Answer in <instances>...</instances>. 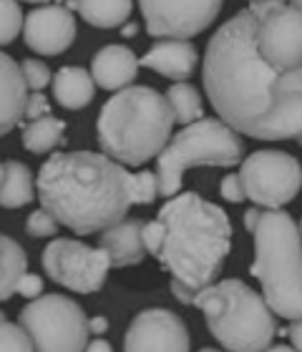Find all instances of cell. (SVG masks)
I'll list each match as a JSON object with an SVG mask.
<instances>
[{
  "mask_svg": "<svg viewBox=\"0 0 302 352\" xmlns=\"http://www.w3.org/2000/svg\"><path fill=\"white\" fill-rule=\"evenodd\" d=\"M202 81L219 121L259 141L300 139L302 71L277 74L255 48V18L244 8L209 38Z\"/></svg>",
  "mask_w": 302,
  "mask_h": 352,
  "instance_id": "obj_1",
  "label": "cell"
},
{
  "mask_svg": "<svg viewBox=\"0 0 302 352\" xmlns=\"http://www.w3.org/2000/svg\"><path fill=\"white\" fill-rule=\"evenodd\" d=\"M23 3H48V0H23Z\"/></svg>",
  "mask_w": 302,
  "mask_h": 352,
  "instance_id": "obj_40",
  "label": "cell"
},
{
  "mask_svg": "<svg viewBox=\"0 0 302 352\" xmlns=\"http://www.w3.org/2000/svg\"><path fill=\"white\" fill-rule=\"evenodd\" d=\"M18 66H21V76L23 81H25V88H30V91H43L51 83V68L45 66L43 60L25 58Z\"/></svg>",
  "mask_w": 302,
  "mask_h": 352,
  "instance_id": "obj_28",
  "label": "cell"
},
{
  "mask_svg": "<svg viewBox=\"0 0 302 352\" xmlns=\"http://www.w3.org/2000/svg\"><path fill=\"white\" fill-rule=\"evenodd\" d=\"M292 338V342H295V347L292 350L295 352H300V332H302V327H300V320H292V324H290V330H285Z\"/></svg>",
  "mask_w": 302,
  "mask_h": 352,
  "instance_id": "obj_34",
  "label": "cell"
},
{
  "mask_svg": "<svg viewBox=\"0 0 302 352\" xmlns=\"http://www.w3.org/2000/svg\"><path fill=\"white\" fill-rule=\"evenodd\" d=\"M89 74L94 78V86L103 88V91H121L136 81L139 58L133 56L129 45L109 43L94 56Z\"/></svg>",
  "mask_w": 302,
  "mask_h": 352,
  "instance_id": "obj_15",
  "label": "cell"
},
{
  "mask_svg": "<svg viewBox=\"0 0 302 352\" xmlns=\"http://www.w3.org/2000/svg\"><path fill=\"white\" fill-rule=\"evenodd\" d=\"M15 294H21L25 300H38L43 294V279L38 274H30L25 272L21 279H18V287H15Z\"/></svg>",
  "mask_w": 302,
  "mask_h": 352,
  "instance_id": "obj_31",
  "label": "cell"
},
{
  "mask_svg": "<svg viewBox=\"0 0 302 352\" xmlns=\"http://www.w3.org/2000/svg\"><path fill=\"white\" fill-rule=\"evenodd\" d=\"M83 352H114V350H111V345L106 342V340L98 338V340H94L91 345H86V350Z\"/></svg>",
  "mask_w": 302,
  "mask_h": 352,
  "instance_id": "obj_35",
  "label": "cell"
},
{
  "mask_svg": "<svg viewBox=\"0 0 302 352\" xmlns=\"http://www.w3.org/2000/svg\"><path fill=\"white\" fill-rule=\"evenodd\" d=\"M28 272V254L10 236L0 234V302L15 294L18 279Z\"/></svg>",
  "mask_w": 302,
  "mask_h": 352,
  "instance_id": "obj_22",
  "label": "cell"
},
{
  "mask_svg": "<svg viewBox=\"0 0 302 352\" xmlns=\"http://www.w3.org/2000/svg\"><path fill=\"white\" fill-rule=\"evenodd\" d=\"M224 0H139L149 36L189 41L204 33L219 15Z\"/></svg>",
  "mask_w": 302,
  "mask_h": 352,
  "instance_id": "obj_12",
  "label": "cell"
},
{
  "mask_svg": "<svg viewBox=\"0 0 302 352\" xmlns=\"http://www.w3.org/2000/svg\"><path fill=\"white\" fill-rule=\"evenodd\" d=\"M156 197H159V186H156L154 171L129 174V199H131V204H151Z\"/></svg>",
  "mask_w": 302,
  "mask_h": 352,
  "instance_id": "obj_26",
  "label": "cell"
},
{
  "mask_svg": "<svg viewBox=\"0 0 302 352\" xmlns=\"http://www.w3.org/2000/svg\"><path fill=\"white\" fill-rule=\"evenodd\" d=\"M23 116L28 118V121H38V118H43V116H51V103H48L43 91H33V94L28 96Z\"/></svg>",
  "mask_w": 302,
  "mask_h": 352,
  "instance_id": "obj_30",
  "label": "cell"
},
{
  "mask_svg": "<svg viewBox=\"0 0 302 352\" xmlns=\"http://www.w3.org/2000/svg\"><path fill=\"white\" fill-rule=\"evenodd\" d=\"M58 232V221L53 219L45 209H36L30 212V217L25 219V234L36 236V239H43V236H53Z\"/></svg>",
  "mask_w": 302,
  "mask_h": 352,
  "instance_id": "obj_29",
  "label": "cell"
},
{
  "mask_svg": "<svg viewBox=\"0 0 302 352\" xmlns=\"http://www.w3.org/2000/svg\"><path fill=\"white\" fill-rule=\"evenodd\" d=\"M144 219H121L114 227L103 229L98 236V250L109 257L111 267H131L144 262L147 250L141 239Z\"/></svg>",
  "mask_w": 302,
  "mask_h": 352,
  "instance_id": "obj_17",
  "label": "cell"
},
{
  "mask_svg": "<svg viewBox=\"0 0 302 352\" xmlns=\"http://www.w3.org/2000/svg\"><path fill=\"white\" fill-rule=\"evenodd\" d=\"M41 209L76 234H98L124 219L129 171L96 151H58L41 164L36 179Z\"/></svg>",
  "mask_w": 302,
  "mask_h": 352,
  "instance_id": "obj_3",
  "label": "cell"
},
{
  "mask_svg": "<svg viewBox=\"0 0 302 352\" xmlns=\"http://www.w3.org/2000/svg\"><path fill=\"white\" fill-rule=\"evenodd\" d=\"M194 307L204 312L206 327L229 352H265L277 335V317L262 294L242 279H222L194 294Z\"/></svg>",
  "mask_w": 302,
  "mask_h": 352,
  "instance_id": "obj_6",
  "label": "cell"
},
{
  "mask_svg": "<svg viewBox=\"0 0 302 352\" xmlns=\"http://www.w3.org/2000/svg\"><path fill=\"white\" fill-rule=\"evenodd\" d=\"M222 197L227 199V201H232V204H239V201H244V191H242V184H239V176L237 174H227L224 179H222Z\"/></svg>",
  "mask_w": 302,
  "mask_h": 352,
  "instance_id": "obj_32",
  "label": "cell"
},
{
  "mask_svg": "<svg viewBox=\"0 0 302 352\" xmlns=\"http://www.w3.org/2000/svg\"><path fill=\"white\" fill-rule=\"evenodd\" d=\"M166 103L171 109V116H174V124H194L204 118V101H202L199 91L192 86V83H174V86L166 88Z\"/></svg>",
  "mask_w": 302,
  "mask_h": 352,
  "instance_id": "obj_24",
  "label": "cell"
},
{
  "mask_svg": "<svg viewBox=\"0 0 302 352\" xmlns=\"http://www.w3.org/2000/svg\"><path fill=\"white\" fill-rule=\"evenodd\" d=\"M66 8L71 13L78 10L94 28H116L129 21L133 0H68Z\"/></svg>",
  "mask_w": 302,
  "mask_h": 352,
  "instance_id": "obj_21",
  "label": "cell"
},
{
  "mask_svg": "<svg viewBox=\"0 0 302 352\" xmlns=\"http://www.w3.org/2000/svg\"><path fill=\"white\" fill-rule=\"evenodd\" d=\"M244 227L255 239L250 272L262 285V300L272 315H302V239L300 224L282 209H247Z\"/></svg>",
  "mask_w": 302,
  "mask_h": 352,
  "instance_id": "obj_5",
  "label": "cell"
},
{
  "mask_svg": "<svg viewBox=\"0 0 302 352\" xmlns=\"http://www.w3.org/2000/svg\"><path fill=\"white\" fill-rule=\"evenodd\" d=\"M244 199L265 209H282L300 194L302 169L300 162L280 148H259L242 159L239 169Z\"/></svg>",
  "mask_w": 302,
  "mask_h": 352,
  "instance_id": "obj_9",
  "label": "cell"
},
{
  "mask_svg": "<svg viewBox=\"0 0 302 352\" xmlns=\"http://www.w3.org/2000/svg\"><path fill=\"white\" fill-rule=\"evenodd\" d=\"M36 197L33 174L23 162L10 159L3 164V182H0V206L3 209H21Z\"/></svg>",
  "mask_w": 302,
  "mask_h": 352,
  "instance_id": "obj_20",
  "label": "cell"
},
{
  "mask_svg": "<svg viewBox=\"0 0 302 352\" xmlns=\"http://www.w3.org/2000/svg\"><path fill=\"white\" fill-rule=\"evenodd\" d=\"M174 116L164 94L151 86H126L103 103L96 121L103 156L121 166H141L162 154Z\"/></svg>",
  "mask_w": 302,
  "mask_h": 352,
  "instance_id": "obj_4",
  "label": "cell"
},
{
  "mask_svg": "<svg viewBox=\"0 0 302 352\" xmlns=\"http://www.w3.org/2000/svg\"><path fill=\"white\" fill-rule=\"evenodd\" d=\"M144 250L171 274V294L192 305L194 294L217 279L232 250V221L222 206L197 191L171 197L154 221H144Z\"/></svg>",
  "mask_w": 302,
  "mask_h": 352,
  "instance_id": "obj_2",
  "label": "cell"
},
{
  "mask_svg": "<svg viewBox=\"0 0 302 352\" xmlns=\"http://www.w3.org/2000/svg\"><path fill=\"white\" fill-rule=\"evenodd\" d=\"M41 264L56 285L78 294L98 292L111 270L109 257L101 250H91L89 244L66 236H58L45 247Z\"/></svg>",
  "mask_w": 302,
  "mask_h": 352,
  "instance_id": "obj_11",
  "label": "cell"
},
{
  "mask_svg": "<svg viewBox=\"0 0 302 352\" xmlns=\"http://www.w3.org/2000/svg\"><path fill=\"white\" fill-rule=\"evenodd\" d=\"M21 330L33 352H83L89 345V317L66 294H41L21 309Z\"/></svg>",
  "mask_w": 302,
  "mask_h": 352,
  "instance_id": "obj_8",
  "label": "cell"
},
{
  "mask_svg": "<svg viewBox=\"0 0 302 352\" xmlns=\"http://www.w3.org/2000/svg\"><path fill=\"white\" fill-rule=\"evenodd\" d=\"M96 96L94 78L81 66H63L53 76V98L68 111L86 109Z\"/></svg>",
  "mask_w": 302,
  "mask_h": 352,
  "instance_id": "obj_19",
  "label": "cell"
},
{
  "mask_svg": "<svg viewBox=\"0 0 302 352\" xmlns=\"http://www.w3.org/2000/svg\"><path fill=\"white\" fill-rule=\"evenodd\" d=\"M255 18V48L259 58L277 74L300 71L302 15L288 3H250Z\"/></svg>",
  "mask_w": 302,
  "mask_h": 352,
  "instance_id": "obj_10",
  "label": "cell"
},
{
  "mask_svg": "<svg viewBox=\"0 0 302 352\" xmlns=\"http://www.w3.org/2000/svg\"><path fill=\"white\" fill-rule=\"evenodd\" d=\"M23 28V10L18 0H0V45L13 43Z\"/></svg>",
  "mask_w": 302,
  "mask_h": 352,
  "instance_id": "obj_25",
  "label": "cell"
},
{
  "mask_svg": "<svg viewBox=\"0 0 302 352\" xmlns=\"http://www.w3.org/2000/svg\"><path fill=\"white\" fill-rule=\"evenodd\" d=\"M121 33H124L126 38H133L136 33H139V28H136V23H129V25H126V28L121 30Z\"/></svg>",
  "mask_w": 302,
  "mask_h": 352,
  "instance_id": "obj_36",
  "label": "cell"
},
{
  "mask_svg": "<svg viewBox=\"0 0 302 352\" xmlns=\"http://www.w3.org/2000/svg\"><path fill=\"white\" fill-rule=\"evenodd\" d=\"M250 3H288V0H250Z\"/></svg>",
  "mask_w": 302,
  "mask_h": 352,
  "instance_id": "obj_38",
  "label": "cell"
},
{
  "mask_svg": "<svg viewBox=\"0 0 302 352\" xmlns=\"http://www.w3.org/2000/svg\"><path fill=\"white\" fill-rule=\"evenodd\" d=\"M23 41L41 56H61L76 41V18L66 3L38 6L23 18Z\"/></svg>",
  "mask_w": 302,
  "mask_h": 352,
  "instance_id": "obj_14",
  "label": "cell"
},
{
  "mask_svg": "<svg viewBox=\"0 0 302 352\" xmlns=\"http://www.w3.org/2000/svg\"><path fill=\"white\" fill-rule=\"evenodd\" d=\"M0 182H3V162H0Z\"/></svg>",
  "mask_w": 302,
  "mask_h": 352,
  "instance_id": "obj_41",
  "label": "cell"
},
{
  "mask_svg": "<svg viewBox=\"0 0 302 352\" xmlns=\"http://www.w3.org/2000/svg\"><path fill=\"white\" fill-rule=\"evenodd\" d=\"M103 332H109V320H106V317H91L89 335H98V338H101Z\"/></svg>",
  "mask_w": 302,
  "mask_h": 352,
  "instance_id": "obj_33",
  "label": "cell"
},
{
  "mask_svg": "<svg viewBox=\"0 0 302 352\" xmlns=\"http://www.w3.org/2000/svg\"><path fill=\"white\" fill-rule=\"evenodd\" d=\"M197 63H199V56L189 41H159L139 60V66L179 83H184L194 74Z\"/></svg>",
  "mask_w": 302,
  "mask_h": 352,
  "instance_id": "obj_16",
  "label": "cell"
},
{
  "mask_svg": "<svg viewBox=\"0 0 302 352\" xmlns=\"http://www.w3.org/2000/svg\"><path fill=\"white\" fill-rule=\"evenodd\" d=\"M0 352H33L28 335L21 330V324L3 320L0 322Z\"/></svg>",
  "mask_w": 302,
  "mask_h": 352,
  "instance_id": "obj_27",
  "label": "cell"
},
{
  "mask_svg": "<svg viewBox=\"0 0 302 352\" xmlns=\"http://www.w3.org/2000/svg\"><path fill=\"white\" fill-rule=\"evenodd\" d=\"M199 352H219V350H214V347H202Z\"/></svg>",
  "mask_w": 302,
  "mask_h": 352,
  "instance_id": "obj_39",
  "label": "cell"
},
{
  "mask_svg": "<svg viewBox=\"0 0 302 352\" xmlns=\"http://www.w3.org/2000/svg\"><path fill=\"white\" fill-rule=\"evenodd\" d=\"M244 156V144L219 118H199L182 131L156 156V186L162 197H177L184 174L194 166H237Z\"/></svg>",
  "mask_w": 302,
  "mask_h": 352,
  "instance_id": "obj_7",
  "label": "cell"
},
{
  "mask_svg": "<svg viewBox=\"0 0 302 352\" xmlns=\"http://www.w3.org/2000/svg\"><path fill=\"white\" fill-rule=\"evenodd\" d=\"M28 88L21 76V66L0 51V136H6L23 121Z\"/></svg>",
  "mask_w": 302,
  "mask_h": 352,
  "instance_id": "obj_18",
  "label": "cell"
},
{
  "mask_svg": "<svg viewBox=\"0 0 302 352\" xmlns=\"http://www.w3.org/2000/svg\"><path fill=\"white\" fill-rule=\"evenodd\" d=\"M265 352H295L292 347H288V345H270Z\"/></svg>",
  "mask_w": 302,
  "mask_h": 352,
  "instance_id": "obj_37",
  "label": "cell"
},
{
  "mask_svg": "<svg viewBox=\"0 0 302 352\" xmlns=\"http://www.w3.org/2000/svg\"><path fill=\"white\" fill-rule=\"evenodd\" d=\"M66 121L56 116H43L38 121H28L23 126V146L30 154H51L53 148L63 144Z\"/></svg>",
  "mask_w": 302,
  "mask_h": 352,
  "instance_id": "obj_23",
  "label": "cell"
},
{
  "mask_svg": "<svg viewBox=\"0 0 302 352\" xmlns=\"http://www.w3.org/2000/svg\"><path fill=\"white\" fill-rule=\"evenodd\" d=\"M3 320H6V312H0V322H3Z\"/></svg>",
  "mask_w": 302,
  "mask_h": 352,
  "instance_id": "obj_42",
  "label": "cell"
},
{
  "mask_svg": "<svg viewBox=\"0 0 302 352\" xmlns=\"http://www.w3.org/2000/svg\"><path fill=\"white\" fill-rule=\"evenodd\" d=\"M124 352H189V330L171 309H144L126 327Z\"/></svg>",
  "mask_w": 302,
  "mask_h": 352,
  "instance_id": "obj_13",
  "label": "cell"
}]
</instances>
